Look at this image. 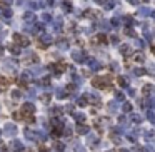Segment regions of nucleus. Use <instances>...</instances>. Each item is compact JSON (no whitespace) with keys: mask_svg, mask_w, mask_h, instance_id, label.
<instances>
[{"mask_svg":"<svg viewBox=\"0 0 155 152\" xmlns=\"http://www.w3.org/2000/svg\"><path fill=\"white\" fill-rule=\"evenodd\" d=\"M14 40H17L18 43H20V45H29V39H27V37H22L20 33H14Z\"/></svg>","mask_w":155,"mask_h":152,"instance_id":"obj_1","label":"nucleus"},{"mask_svg":"<svg viewBox=\"0 0 155 152\" xmlns=\"http://www.w3.org/2000/svg\"><path fill=\"white\" fill-rule=\"evenodd\" d=\"M2 54H4V49H2V47H0V55H2Z\"/></svg>","mask_w":155,"mask_h":152,"instance_id":"obj_9","label":"nucleus"},{"mask_svg":"<svg viewBox=\"0 0 155 152\" xmlns=\"http://www.w3.org/2000/svg\"><path fill=\"white\" fill-rule=\"evenodd\" d=\"M5 132L14 135L15 132H17V129H15V125H12V124H7V125H5Z\"/></svg>","mask_w":155,"mask_h":152,"instance_id":"obj_4","label":"nucleus"},{"mask_svg":"<svg viewBox=\"0 0 155 152\" xmlns=\"http://www.w3.org/2000/svg\"><path fill=\"white\" fill-rule=\"evenodd\" d=\"M33 110H35V109H33L32 104H25L22 107V114H23V116H27V114L30 116V114H33Z\"/></svg>","mask_w":155,"mask_h":152,"instance_id":"obj_2","label":"nucleus"},{"mask_svg":"<svg viewBox=\"0 0 155 152\" xmlns=\"http://www.w3.org/2000/svg\"><path fill=\"white\" fill-rule=\"evenodd\" d=\"M8 49H10V52H12V54H15V55H18V54H20V49H18L17 45H10Z\"/></svg>","mask_w":155,"mask_h":152,"instance_id":"obj_6","label":"nucleus"},{"mask_svg":"<svg viewBox=\"0 0 155 152\" xmlns=\"http://www.w3.org/2000/svg\"><path fill=\"white\" fill-rule=\"evenodd\" d=\"M22 117H23V114H22V112H15L14 114V119H17V120H20Z\"/></svg>","mask_w":155,"mask_h":152,"instance_id":"obj_7","label":"nucleus"},{"mask_svg":"<svg viewBox=\"0 0 155 152\" xmlns=\"http://www.w3.org/2000/svg\"><path fill=\"white\" fill-rule=\"evenodd\" d=\"M0 134H2V132H0Z\"/></svg>","mask_w":155,"mask_h":152,"instance_id":"obj_10","label":"nucleus"},{"mask_svg":"<svg viewBox=\"0 0 155 152\" xmlns=\"http://www.w3.org/2000/svg\"><path fill=\"white\" fill-rule=\"evenodd\" d=\"M10 147H12V150H14V152H20L22 149H23V147H22V144H20L18 141H14V142L10 144Z\"/></svg>","mask_w":155,"mask_h":152,"instance_id":"obj_3","label":"nucleus"},{"mask_svg":"<svg viewBox=\"0 0 155 152\" xmlns=\"http://www.w3.org/2000/svg\"><path fill=\"white\" fill-rule=\"evenodd\" d=\"M12 97H14V99H18V97H20V92H18V90L12 92Z\"/></svg>","mask_w":155,"mask_h":152,"instance_id":"obj_8","label":"nucleus"},{"mask_svg":"<svg viewBox=\"0 0 155 152\" xmlns=\"http://www.w3.org/2000/svg\"><path fill=\"white\" fill-rule=\"evenodd\" d=\"M7 87H8L7 79H4V77H0V90H4V89H7Z\"/></svg>","mask_w":155,"mask_h":152,"instance_id":"obj_5","label":"nucleus"}]
</instances>
